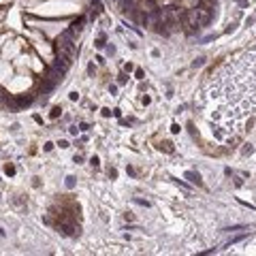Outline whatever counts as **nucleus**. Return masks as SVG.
Here are the masks:
<instances>
[{
  "instance_id": "20e7f679",
  "label": "nucleus",
  "mask_w": 256,
  "mask_h": 256,
  "mask_svg": "<svg viewBox=\"0 0 256 256\" xmlns=\"http://www.w3.org/2000/svg\"><path fill=\"white\" fill-rule=\"evenodd\" d=\"M186 177H188V179H190L192 183H201V179H198V175H194V173H190V171L186 173Z\"/></svg>"
},
{
  "instance_id": "0eeeda50",
  "label": "nucleus",
  "mask_w": 256,
  "mask_h": 256,
  "mask_svg": "<svg viewBox=\"0 0 256 256\" xmlns=\"http://www.w3.org/2000/svg\"><path fill=\"white\" fill-rule=\"evenodd\" d=\"M60 107H53V109H51V118H58V115H60Z\"/></svg>"
},
{
  "instance_id": "423d86ee",
  "label": "nucleus",
  "mask_w": 256,
  "mask_h": 256,
  "mask_svg": "<svg viewBox=\"0 0 256 256\" xmlns=\"http://www.w3.org/2000/svg\"><path fill=\"white\" fill-rule=\"evenodd\" d=\"M205 64V58H196L194 62H192V66H203Z\"/></svg>"
},
{
  "instance_id": "f257e3e1",
  "label": "nucleus",
  "mask_w": 256,
  "mask_h": 256,
  "mask_svg": "<svg viewBox=\"0 0 256 256\" xmlns=\"http://www.w3.org/2000/svg\"><path fill=\"white\" fill-rule=\"evenodd\" d=\"M213 7H205V4H201L198 9H194V17L198 26H209L211 24V19H213Z\"/></svg>"
},
{
  "instance_id": "f03ea898",
  "label": "nucleus",
  "mask_w": 256,
  "mask_h": 256,
  "mask_svg": "<svg viewBox=\"0 0 256 256\" xmlns=\"http://www.w3.org/2000/svg\"><path fill=\"white\" fill-rule=\"evenodd\" d=\"M68 64H71V60H68V58H62V56H60V58H56V60H53V64H51V66L64 75V73H66V68H68Z\"/></svg>"
},
{
  "instance_id": "39448f33",
  "label": "nucleus",
  "mask_w": 256,
  "mask_h": 256,
  "mask_svg": "<svg viewBox=\"0 0 256 256\" xmlns=\"http://www.w3.org/2000/svg\"><path fill=\"white\" fill-rule=\"evenodd\" d=\"M162 149H164V152H173V143H171V141H164V143H162Z\"/></svg>"
},
{
  "instance_id": "6e6552de",
  "label": "nucleus",
  "mask_w": 256,
  "mask_h": 256,
  "mask_svg": "<svg viewBox=\"0 0 256 256\" xmlns=\"http://www.w3.org/2000/svg\"><path fill=\"white\" fill-rule=\"evenodd\" d=\"M243 154H252V145H250V143L243 147Z\"/></svg>"
},
{
  "instance_id": "7ed1b4c3",
  "label": "nucleus",
  "mask_w": 256,
  "mask_h": 256,
  "mask_svg": "<svg viewBox=\"0 0 256 256\" xmlns=\"http://www.w3.org/2000/svg\"><path fill=\"white\" fill-rule=\"evenodd\" d=\"M68 30H71L73 34H79V32L83 30V19H77V22H73V24H71V28H68Z\"/></svg>"
}]
</instances>
